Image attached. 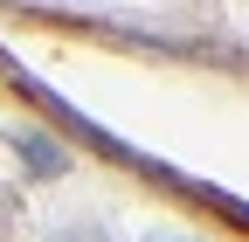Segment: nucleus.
<instances>
[{"instance_id":"f257e3e1","label":"nucleus","mask_w":249,"mask_h":242,"mask_svg":"<svg viewBox=\"0 0 249 242\" xmlns=\"http://www.w3.org/2000/svg\"><path fill=\"white\" fill-rule=\"evenodd\" d=\"M7 145L28 159V173H35V180H55V173H70V153H62V145H55L49 132H14Z\"/></svg>"},{"instance_id":"f03ea898","label":"nucleus","mask_w":249,"mask_h":242,"mask_svg":"<svg viewBox=\"0 0 249 242\" xmlns=\"http://www.w3.org/2000/svg\"><path fill=\"white\" fill-rule=\"evenodd\" d=\"M49 242H118V235H111L104 222H90V215H83V222H62V228H49Z\"/></svg>"},{"instance_id":"7ed1b4c3","label":"nucleus","mask_w":249,"mask_h":242,"mask_svg":"<svg viewBox=\"0 0 249 242\" xmlns=\"http://www.w3.org/2000/svg\"><path fill=\"white\" fill-rule=\"evenodd\" d=\"M14 215H21V201H14L7 187H0V242H7V228H14Z\"/></svg>"},{"instance_id":"20e7f679","label":"nucleus","mask_w":249,"mask_h":242,"mask_svg":"<svg viewBox=\"0 0 249 242\" xmlns=\"http://www.w3.org/2000/svg\"><path fill=\"white\" fill-rule=\"evenodd\" d=\"M152 242H180V235H166V228H160V235H152Z\"/></svg>"}]
</instances>
